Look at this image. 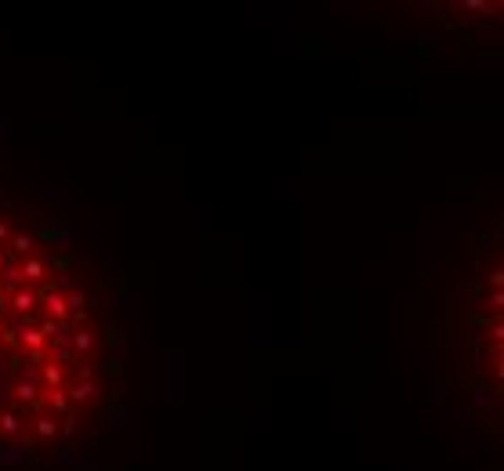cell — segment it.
Listing matches in <instances>:
<instances>
[{
	"mask_svg": "<svg viewBox=\"0 0 504 471\" xmlns=\"http://www.w3.org/2000/svg\"><path fill=\"white\" fill-rule=\"evenodd\" d=\"M15 305H18V308H33V294H18Z\"/></svg>",
	"mask_w": 504,
	"mask_h": 471,
	"instance_id": "obj_2",
	"label": "cell"
},
{
	"mask_svg": "<svg viewBox=\"0 0 504 471\" xmlns=\"http://www.w3.org/2000/svg\"><path fill=\"white\" fill-rule=\"evenodd\" d=\"M29 246H33V243H29V236H18V239H15V250H29Z\"/></svg>",
	"mask_w": 504,
	"mask_h": 471,
	"instance_id": "obj_3",
	"label": "cell"
},
{
	"mask_svg": "<svg viewBox=\"0 0 504 471\" xmlns=\"http://www.w3.org/2000/svg\"><path fill=\"white\" fill-rule=\"evenodd\" d=\"M47 305H51V312H58V316H66V301H62L58 294H51V297H47Z\"/></svg>",
	"mask_w": 504,
	"mask_h": 471,
	"instance_id": "obj_1",
	"label": "cell"
}]
</instances>
